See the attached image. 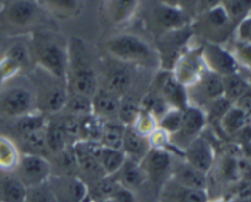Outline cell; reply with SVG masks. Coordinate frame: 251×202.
<instances>
[{"mask_svg": "<svg viewBox=\"0 0 251 202\" xmlns=\"http://www.w3.org/2000/svg\"><path fill=\"white\" fill-rule=\"evenodd\" d=\"M68 73L66 88L68 92L92 97L100 87L98 76L91 63L90 53L85 42L73 37L68 41Z\"/></svg>", "mask_w": 251, "mask_h": 202, "instance_id": "cell-1", "label": "cell"}, {"mask_svg": "<svg viewBox=\"0 0 251 202\" xmlns=\"http://www.w3.org/2000/svg\"><path fill=\"white\" fill-rule=\"evenodd\" d=\"M36 68L66 85L69 53L68 42L50 32H37L29 46Z\"/></svg>", "mask_w": 251, "mask_h": 202, "instance_id": "cell-2", "label": "cell"}, {"mask_svg": "<svg viewBox=\"0 0 251 202\" xmlns=\"http://www.w3.org/2000/svg\"><path fill=\"white\" fill-rule=\"evenodd\" d=\"M104 48L120 64L149 66L154 63V59H158V54L149 42L132 33H119L110 37L105 42Z\"/></svg>", "mask_w": 251, "mask_h": 202, "instance_id": "cell-3", "label": "cell"}, {"mask_svg": "<svg viewBox=\"0 0 251 202\" xmlns=\"http://www.w3.org/2000/svg\"><path fill=\"white\" fill-rule=\"evenodd\" d=\"M190 27L193 36L201 39L202 43L221 46L229 41L235 32V25L230 21L222 5L194 17Z\"/></svg>", "mask_w": 251, "mask_h": 202, "instance_id": "cell-4", "label": "cell"}, {"mask_svg": "<svg viewBox=\"0 0 251 202\" xmlns=\"http://www.w3.org/2000/svg\"><path fill=\"white\" fill-rule=\"evenodd\" d=\"M36 110V92L33 85L6 83L0 90V115L19 119Z\"/></svg>", "mask_w": 251, "mask_h": 202, "instance_id": "cell-5", "label": "cell"}, {"mask_svg": "<svg viewBox=\"0 0 251 202\" xmlns=\"http://www.w3.org/2000/svg\"><path fill=\"white\" fill-rule=\"evenodd\" d=\"M42 76L37 83H32L36 92V110L42 114L56 115L65 109L68 100V88L61 81L37 68Z\"/></svg>", "mask_w": 251, "mask_h": 202, "instance_id": "cell-6", "label": "cell"}, {"mask_svg": "<svg viewBox=\"0 0 251 202\" xmlns=\"http://www.w3.org/2000/svg\"><path fill=\"white\" fill-rule=\"evenodd\" d=\"M207 125V118L205 112L201 108L188 105L184 109L183 123L176 134L169 137L171 147H174L178 152H180L183 157V151L196 139L201 136Z\"/></svg>", "mask_w": 251, "mask_h": 202, "instance_id": "cell-7", "label": "cell"}, {"mask_svg": "<svg viewBox=\"0 0 251 202\" xmlns=\"http://www.w3.org/2000/svg\"><path fill=\"white\" fill-rule=\"evenodd\" d=\"M207 70L201 56V44L196 47H189L180 54L172 69V74L180 85L185 88L195 85L203 73Z\"/></svg>", "mask_w": 251, "mask_h": 202, "instance_id": "cell-8", "label": "cell"}, {"mask_svg": "<svg viewBox=\"0 0 251 202\" xmlns=\"http://www.w3.org/2000/svg\"><path fill=\"white\" fill-rule=\"evenodd\" d=\"M12 173L26 189L33 188L48 181L51 176V164L44 156L21 153L19 164Z\"/></svg>", "mask_w": 251, "mask_h": 202, "instance_id": "cell-9", "label": "cell"}, {"mask_svg": "<svg viewBox=\"0 0 251 202\" xmlns=\"http://www.w3.org/2000/svg\"><path fill=\"white\" fill-rule=\"evenodd\" d=\"M201 56L206 69L222 77L240 71V66L233 51L225 46L201 43Z\"/></svg>", "mask_w": 251, "mask_h": 202, "instance_id": "cell-10", "label": "cell"}, {"mask_svg": "<svg viewBox=\"0 0 251 202\" xmlns=\"http://www.w3.org/2000/svg\"><path fill=\"white\" fill-rule=\"evenodd\" d=\"M189 105L205 109L211 102L223 97V77L215 73L206 70L200 80L186 88Z\"/></svg>", "mask_w": 251, "mask_h": 202, "instance_id": "cell-11", "label": "cell"}, {"mask_svg": "<svg viewBox=\"0 0 251 202\" xmlns=\"http://www.w3.org/2000/svg\"><path fill=\"white\" fill-rule=\"evenodd\" d=\"M41 6L34 0H5L1 17L9 26L26 28L38 20Z\"/></svg>", "mask_w": 251, "mask_h": 202, "instance_id": "cell-12", "label": "cell"}, {"mask_svg": "<svg viewBox=\"0 0 251 202\" xmlns=\"http://www.w3.org/2000/svg\"><path fill=\"white\" fill-rule=\"evenodd\" d=\"M173 158L167 150L151 147L146 156L140 162L142 171L146 174L147 181H151L158 189H162L167 181V176H171Z\"/></svg>", "mask_w": 251, "mask_h": 202, "instance_id": "cell-13", "label": "cell"}, {"mask_svg": "<svg viewBox=\"0 0 251 202\" xmlns=\"http://www.w3.org/2000/svg\"><path fill=\"white\" fill-rule=\"evenodd\" d=\"M153 91L166 101L169 108L184 110L189 105L188 91L176 80L171 70H161L157 74Z\"/></svg>", "mask_w": 251, "mask_h": 202, "instance_id": "cell-14", "label": "cell"}, {"mask_svg": "<svg viewBox=\"0 0 251 202\" xmlns=\"http://www.w3.org/2000/svg\"><path fill=\"white\" fill-rule=\"evenodd\" d=\"M58 202H83L87 186L76 176H50L48 180Z\"/></svg>", "mask_w": 251, "mask_h": 202, "instance_id": "cell-15", "label": "cell"}, {"mask_svg": "<svg viewBox=\"0 0 251 202\" xmlns=\"http://www.w3.org/2000/svg\"><path fill=\"white\" fill-rule=\"evenodd\" d=\"M181 158L194 168L208 174L215 166L216 152L212 144L201 135L184 150Z\"/></svg>", "mask_w": 251, "mask_h": 202, "instance_id": "cell-16", "label": "cell"}, {"mask_svg": "<svg viewBox=\"0 0 251 202\" xmlns=\"http://www.w3.org/2000/svg\"><path fill=\"white\" fill-rule=\"evenodd\" d=\"M169 179L184 188L206 191L208 188V174L194 168L183 158L179 162H173Z\"/></svg>", "mask_w": 251, "mask_h": 202, "instance_id": "cell-17", "label": "cell"}, {"mask_svg": "<svg viewBox=\"0 0 251 202\" xmlns=\"http://www.w3.org/2000/svg\"><path fill=\"white\" fill-rule=\"evenodd\" d=\"M152 19L156 26L163 31V33L186 28L193 21L191 17L188 16L180 7H171L161 4L153 9Z\"/></svg>", "mask_w": 251, "mask_h": 202, "instance_id": "cell-18", "label": "cell"}, {"mask_svg": "<svg viewBox=\"0 0 251 202\" xmlns=\"http://www.w3.org/2000/svg\"><path fill=\"white\" fill-rule=\"evenodd\" d=\"M140 4L141 0H104V16L112 26H124L134 19Z\"/></svg>", "mask_w": 251, "mask_h": 202, "instance_id": "cell-19", "label": "cell"}, {"mask_svg": "<svg viewBox=\"0 0 251 202\" xmlns=\"http://www.w3.org/2000/svg\"><path fill=\"white\" fill-rule=\"evenodd\" d=\"M120 100L122 98L118 97L117 95L108 91L103 86H100L95 95L91 97L92 114L103 120H115L118 109H119Z\"/></svg>", "mask_w": 251, "mask_h": 202, "instance_id": "cell-20", "label": "cell"}, {"mask_svg": "<svg viewBox=\"0 0 251 202\" xmlns=\"http://www.w3.org/2000/svg\"><path fill=\"white\" fill-rule=\"evenodd\" d=\"M113 179L117 181L118 185L126 189L129 191L137 190L147 181L146 174L142 171L139 162L126 158L119 171L113 176Z\"/></svg>", "mask_w": 251, "mask_h": 202, "instance_id": "cell-21", "label": "cell"}, {"mask_svg": "<svg viewBox=\"0 0 251 202\" xmlns=\"http://www.w3.org/2000/svg\"><path fill=\"white\" fill-rule=\"evenodd\" d=\"M150 150L151 144L147 137L140 135L132 126H125L122 151L124 152L126 158L140 163Z\"/></svg>", "mask_w": 251, "mask_h": 202, "instance_id": "cell-22", "label": "cell"}, {"mask_svg": "<svg viewBox=\"0 0 251 202\" xmlns=\"http://www.w3.org/2000/svg\"><path fill=\"white\" fill-rule=\"evenodd\" d=\"M162 196L178 202H208L210 200L206 190L184 188L172 181L171 179L162 186Z\"/></svg>", "mask_w": 251, "mask_h": 202, "instance_id": "cell-23", "label": "cell"}, {"mask_svg": "<svg viewBox=\"0 0 251 202\" xmlns=\"http://www.w3.org/2000/svg\"><path fill=\"white\" fill-rule=\"evenodd\" d=\"M27 189L15 174L0 179V202H25Z\"/></svg>", "mask_w": 251, "mask_h": 202, "instance_id": "cell-24", "label": "cell"}, {"mask_svg": "<svg viewBox=\"0 0 251 202\" xmlns=\"http://www.w3.org/2000/svg\"><path fill=\"white\" fill-rule=\"evenodd\" d=\"M46 144L48 152L54 154L61 153L68 149L69 137L59 120H48L46 126Z\"/></svg>", "mask_w": 251, "mask_h": 202, "instance_id": "cell-25", "label": "cell"}, {"mask_svg": "<svg viewBox=\"0 0 251 202\" xmlns=\"http://www.w3.org/2000/svg\"><path fill=\"white\" fill-rule=\"evenodd\" d=\"M249 122L250 120L248 119V117L242 110L232 105L226 112V114L221 118L218 125H220L221 130L226 136L235 137Z\"/></svg>", "mask_w": 251, "mask_h": 202, "instance_id": "cell-26", "label": "cell"}, {"mask_svg": "<svg viewBox=\"0 0 251 202\" xmlns=\"http://www.w3.org/2000/svg\"><path fill=\"white\" fill-rule=\"evenodd\" d=\"M21 151L10 137L0 135V171L12 173L19 164Z\"/></svg>", "mask_w": 251, "mask_h": 202, "instance_id": "cell-27", "label": "cell"}, {"mask_svg": "<svg viewBox=\"0 0 251 202\" xmlns=\"http://www.w3.org/2000/svg\"><path fill=\"white\" fill-rule=\"evenodd\" d=\"M249 87L247 76L243 75L240 71L223 77V97L232 104H234L238 98L249 90Z\"/></svg>", "mask_w": 251, "mask_h": 202, "instance_id": "cell-28", "label": "cell"}, {"mask_svg": "<svg viewBox=\"0 0 251 202\" xmlns=\"http://www.w3.org/2000/svg\"><path fill=\"white\" fill-rule=\"evenodd\" d=\"M131 85L130 73L124 68H113L107 74L103 87L122 98Z\"/></svg>", "mask_w": 251, "mask_h": 202, "instance_id": "cell-29", "label": "cell"}, {"mask_svg": "<svg viewBox=\"0 0 251 202\" xmlns=\"http://www.w3.org/2000/svg\"><path fill=\"white\" fill-rule=\"evenodd\" d=\"M41 5L49 14L61 19L76 16L81 10V0H41Z\"/></svg>", "mask_w": 251, "mask_h": 202, "instance_id": "cell-30", "label": "cell"}, {"mask_svg": "<svg viewBox=\"0 0 251 202\" xmlns=\"http://www.w3.org/2000/svg\"><path fill=\"white\" fill-rule=\"evenodd\" d=\"M125 126L118 120H105L104 129L100 144L103 147L114 150H122L123 139H124Z\"/></svg>", "mask_w": 251, "mask_h": 202, "instance_id": "cell-31", "label": "cell"}, {"mask_svg": "<svg viewBox=\"0 0 251 202\" xmlns=\"http://www.w3.org/2000/svg\"><path fill=\"white\" fill-rule=\"evenodd\" d=\"M47 124H48V119L46 115L42 114L38 110H34V112L17 119L16 130L20 136H24V135L39 131V130H44Z\"/></svg>", "mask_w": 251, "mask_h": 202, "instance_id": "cell-32", "label": "cell"}, {"mask_svg": "<svg viewBox=\"0 0 251 202\" xmlns=\"http://www.w3.org/2000/svg\"><path fill=\"white\" fill-rule=\"evenodd\" d=\"M64 110H66L68 114L75 115V117H86V115L92 114V102L90 97L68 92V100H66Z\"/></svg>", "mask_w": 251, "mask_h": 202, "instance_id": "cell-33", "label": "cell"}, {"mask_svg": "<svg viewBox=\"0 0 251 202\" xmlns=\"http://www.w3.org/2000/svg\"><path fill=\"white\" fill-rule=\"evenodd\" d=\"M20 139H21V144L25 149L24 152H21V153H32L44 156V153L48 152L46 144V129L20 136Z\"/></svg>", "mask_w": 251, "mask_h": 202, "instance_id": "cell-34", "label": "cell"}, {"mask_svg": "<svg viewBox=\"0 0 251 202\" xmlns=\"http://www.w3.org/2000/svg\"><path fill=\"white\" fill-rule=\"evenodd\" d=\"M184 110L169 108L163 115L158 119V129L166 132L169 137L179 131L183 123Z\"/></svg>", "mask_w": 251, "mask_h": 202, "instance_id": "cell-35", "label": "cell"}, {"mask_svg": "<svg viewBox=\"0 0 251 202\" xmlns=\"http://www.w3.org/2000/svg\"><path fill=\"white\" fill-rule=\"evenodd\" d=\"M222 6L235 27L251 14V0H228Z\"/></svg>", "mask_w": 251, "mask_h": 202, "instance_id": "cell-36", "label": "cell"}, {"mask_svg": "<svg viewBox=\"0 0 251 202\" xmlns=\"http://www.w3.org/2000/svg\"><path fill=\"white\" fill-rule=\"evenodd\" d=\"M2 56L10 59L11 61H14L17 66H20V69L26 68L27 65H29L32 61L31 51H29V47L26 46L24 43H12L11 46H9L6 48V50L4 51Z\"/></svg>", "mask_w": 251, "mask_h": 202, "instance_id": "cell-37", "label": "cell"}, {"mask_svg": "<svg viewBox=\"0 0 251 202\" xmlns=\"http://www.w3.org/2000/svg\"><path fill=\"white\" fill-rule=\"evenodd\" d=\"M140 110H141V108L139 104L127 100V98L122 97L119 109H118L117 120L124 126H132L136 122L137 117H139Z\"/></svg>", "mask_w": 251, "mask_h": 202, "instance_id": "cell-38", "label": "cell"}, {"mask_svg": "<svg viewBox=\"0 0 251 202\" xmlns=\"http://www.w3.org/2000/svg\"><path fill=\"white\" fill-rule=\"evenodd\" d=\"M140 108H141L142 110H145V112L151 113V114L154 115L157 119H159V118L169 109L166 101H164L158 93L154 92V91H152V92L147 93V95L145 96L141 104H140Z\"/></svg>", "mask_w": 251, "mask_h": 202, "instance_id": "cell-39", "label": "cell"}, {"mask_svg": "<svg viewBox=\"0 0 251 202\" xmlns=\"http://www.w3.org/2000/svg\"><path fill=\"white\" fill-rule=\"evenodd\" d=\"M135 130L139 132L142 136L147 137L149 139L157 129H158V119H157L154 115H152L151 113L145 112V110H140V114L137 117L136 122L132 125Z\"/></svg>", "mask_w": 251, "mask_h": 202, "instance_id": "cell-40", "label": "cell"}, {"mask_svg": "<svg viewBox=\"0 0 251 202\" xmlns=\"http://www.w3.org/2000/svg\"><path fill=\"white\" fill-rule=\"evenodd\" d=\"M49 180V179H48ZM25 202H58L48 181L27 189Z\"/></svg>", "mask_w": 251, "mask_h": 202, "instance_id": "cell-41", "label": "cell"}, {"mask_svg": "<svg viewBox=\"0 0 251 202\" xmlns=\"http://www.w3.org/2000/svg\"><path fill=\"white\" fill-rule=\"evenodd\" d=\"M232 51L237 59L238 64H239L240 69H245V70H248V73L251 74V44L237 42Z\"/></svg>", "mask_w": 251, "mask_h": 202, "instance_id": "cell-42", "label": "cell"}, {"mask_svg": "<svg viewBox=\"0 0 251 202\" xmlns=\"http://www.w3.org/2000/svg\"><path fill=\"white\" fill-rule=\"evenodd\" d=\"M234 36L239 43L251 44V15L238 24V26L235 27Z\"/></svg>", "mask_w": 251, "mask_h": 202, "instance_id": "cell-43", "label": "cell"}, {"mask_svg": "<svg viewBox=\"0 0 251 202\" xmlns=\"http://www.w3.org/2000/svg\"><path fill=\"white\" fill-rule=\"evenodd\" d=\"M234 107H237L238 109L242 110L245 115L248 117V119L251 122V88L244 93L243 96H240L237 100V102L234 103Z\"/></svg>", "mask_w": 251, "mask_h": 202, "instance_id": "cell-44", "label": "cell"}, {"mask_svg": "<svg viewBox=\"0 0 251 202\" xmlns=\"http://www.w3.org/2000/svg\"><path fill=\"white\" fill-rule=\"evenodd\" d=\"M221 5H222L221 0H198V2H196L195 17L198 15L203 14V12L210 11V10L215 9V7L221 6Z\"/></svg>", "mask_w": 251, "mask_h": 202, "instance_id": "cell-45", "label": "cell"}, {"mask_svg": "<svg viewBox=\"0 0 251 202\" xmlns=\"http://www.w3.org/2000/svg\"><path fill=\"white\" fill-rule=\"evenodd\" d=\"M196 2H198V0H180L179 7L193 20L196 14Z\"/></svg>", "mask_w": 251, "mask_h": 202, "instance_id": "cell-46", "label": "cell"}, {"mask_svg": "<svg viewBox=\"0 0 251 202\" xmlns=\"http://www.w3.org/2000/svg\"><path fill=\"white\" fill-rule=\"evenodd\" d=\"M157 1H158V4L166 5V6L179 7V1L180 0H157Z\"/></svg>", "mask_w": 251, "mask_h": 202, "instance_id": "cell-47", "label": "cell"}, {"mask_svg": "<svg viewBox=\"0 0 251 202\" xmlns=\"http://www.w3.org/2000/svg\"><path fill=\"white\" fill-rule=\"evenodd\" d=\"M208 202H230V201H228V200H226V199H223V198H220V199H215V200H208Z\"/></svg>", "mask_w": 251, "mask_h": 202, "instance_id": "cell-48", "label": "cell"}, {"mask_svg": "<svg viewBox=\"0 0 251 202\" xmlns=\"http://www.w3.org/2000/svg\"><path fill=\"white\" fill-rule=\"evenodd\" d=\"M247 78H248V82H249V86H250V88H251V74L250 73H248Z\"/></svg>", "mask_w": 251, "mask_h": 202, "instance_id": "cell-49", "label": "cell"}, {"mask_svg": "<svg viewBox=\"0 0 251 202\" xmlns=\"http://www.w3.org/2000/svg\"><path fill=\"white\" fill-rule=\"evenodd\" d=\"M247 159H248V161H249V163H250V167H251V156H250V157H248Z\"/></svg>", "mask_w": 251, "mask_h": 202, "instance_id": "cell-50", "label": "cell"}, {"mask_svg": "<svg viewBox=\"0 0 251 202\" xmlns=\"http://www.w3.org/2000/svg\"><path fill=\"white\" fill-rule=\"evenodd\" d=\"M221 1H222V4H225V2L228 1V0H221Z\"/></svg>", "mask_w": 251, "mask_h": 202, "instance_id": "cell-51", "label": "cell"}, {"mask_svg": "<svg viewBox=\"0 0 251 202\" xmlns=\"http://www.w3.org/2000/svg\"><path fill=\"white\" fill-rule=\"evenodd\" d=\"M0 48H1V43H0Z\"/></svg>", "mask_w": 251, "mask_h": 202, "instance_id": "cell-52", "label": "cell"}, {"mask_svg": "<svg viewBox=\"0 0 251 202\" xmlns=\"http://www.w3.org/2000/svg\"><path fill=\"white\" fill-rule=\"evenodd\" d=\"M250 15H251V14H250Z\"/></svg>", "mask_w": 251, "mask_h": 202, "instance_id": "cell-53", "label": "cell"}]
</instances>
